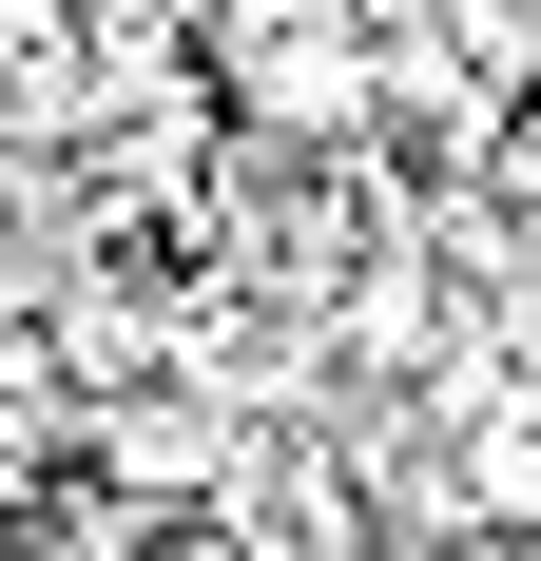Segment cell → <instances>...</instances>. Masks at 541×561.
I'll list each match as a JSON object with an SVG mask.
<instances>
[{
	"label": "cell",
	"instance_id": "1",
	"mask_svg": "<svg viewBox=\"0 0 541 561\" xmlns=\"http://www.w3.org/2000/svg\"><path fill=\"white\" fill-rule=\"evenodd\" d=\"M232 98H252V116H290V136H329V116H368V58L329 39V20H290V39L252 20V39H232Z\"/></svg>",
	"mask_w": 541,
	"mask_h": 561
},
{
	"label": "cell",
	"instance_id": "2",
	"mask_svg": "<svg viewBox=\"0 0 541 561\" xmlns=\"http://www.w3.org/2000/svg\"><path fill=\"white\" fill-rule=\"evenodd\" d=\"M20 561H156V523H116V504H58V523H20Z\"/></svg>",
	"mask_w": 541,
	"mask_h": 561
},
{
	"label": "cell",
	"instance_id": "3",
	"mask_svg": "<svg viewBox=\"0 0 541 561\" xmlns=\"http://www.w3.org/2000/svg\"><path fill=\"white\" fill-rule=\"evenodd\" d=\"M445 561H541V523H464V542H445Z\"/></svg>",
	"mask_w": 541,
	"mask_h": 561
}]
</instances>
